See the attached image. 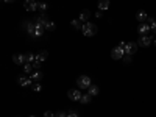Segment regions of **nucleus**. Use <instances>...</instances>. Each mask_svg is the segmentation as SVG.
Instances as JSON below:
<instances>
[{"mask_svg": "<svg viewBox=\"0 0 156 117\" xmlns=\"http://www.w3.org/2000/svg\"><path fill=\"white\" fill-rule=\"evenodd\" d=\"M30 76H31V80H33V81H39V80H41V78H42V72H39V70H34V72H33V73H31Z\"/></svg>", "mask_w": 156, "mask_h": 117, "instance_id": "obj_18", "label": "nucleus"}, {"mask_svg": "<svg viewBox=\"0 0 156 117\" xmlns=\"http://www.w3.org/2000/svg\"><path fill=\"white\" fill-rule=\"evenodd\" d=\"M31 89L34 90V92H39V90H41V89H42V86H41V84H39L37 81H34V83L31 84Z\"/></svg>", "mask_w": 156, "mask_h": 117, "instance_id": "obj_22", "label": "nucleus"}, {"mask_svg": "<svg viewBox=\"0 0 156 117\" xmlns=\"http://www.w3.org/2000/svg\"><path fill=\"white\" fill-rule=\"evenodd\" d=\"M89 16H90V12H89L87 9H84V11H81V12H80V17H78V19H80V20L84 23V22H87V20H89Z\"/></svg>", "mask_w": 156, "mask_h": 117, "instance_id": "obj_15", "label": "nucleus"}, {"mask_svg": "<svg viewBox=\"0 0 156 117\" xmlns=\"http://www.w3.org/2000/svg\"><path fill=\"white\" fill-rule=\"evenodd\" d=\"M23 8L27 11H36V9H39V2H36V0H25Z\"/></svg>", "mask_w": 156, "mask_h": 117, "instance_id": "obj_4", "label": "nucleus"}, {"mask_svg": "<svg viewBox=\"0 0 156 117\" xmlns=\"http://www.w3.org/2000/svg\"><path fill=\"white\" fill-rule=\"evenodd\" d=\"M136 19H137V22H140V23H144L145 20H148V16H147V12H145V11H140V12H137V16H136Z\"/></svg>", "mask_w": 156, "mask_h": 117, "instance_id": "obj_12", "label": "nucleus"}, {"mask_svg": "<svg viewBox=\"0 0 156 117\" xmlns=\"http://www.w3.org/2000/svg\"><path fill=\"white\" fill-rule=\"evenodd\" d=\"M34 61H36V56L33 53H27V62H31L33 64Z\"/></svg>", "mask_w": 156, "mask_h": 117, "instance_id": "obj_24", "label": "nucleus"}, {"mask_svg": "<svg viewBox=\"0 0 156 117\" xmlns=\"http://www.w3.org/2000/svg\"><path fill=\"white\" fill-rule=\"evenodd\" d=\"M17 83H19L22 87H27V86H31L34 81L31 80V76H19V78H17Z\"/></svg>", "mask_w": 156, "mask_h": 117, "instance_id": "obj_8", "label": "nucleus"}, {"mask_svg": "<svg viewBox=\"0 0 156 117\" xmlns=\"http://www.w3.org/2000/svg\"><path fill=\"white\" fill-rule=\"evenodd\" d=\"M87 92H89L90 95H92V97L98 95V92H100V90H98V86H97V84H90V86H89V89H87Z\"/></svg>", "mask_w": 156, "mask_h": 117, "instance_id": "obj_14", "label": "nucleus"}, {"mask_svg": "<svg viewBox=\"0 0 156 117\" xmlns=\"http://www.w3.org/2000/svg\"><path fill=\"white\" fill-rule=\"evenodd\" d=\"M76 84H78V89H89V86L92 84V81H90V78L87 75H81V76H78Z\"/></svg>", "mask_w": 156, "mask_h": 117, "instance_id": "obj_2", "label": "nucleus"}, {"mask_svg": "<svg viewBox=\"0 0 156 117\" xmlns=\"http://www.w3.org/2000/svg\"><path fill=\"white\" fill-rule=\"evenodd\" d=\"M3 2H6V3H11V2H14V0H3Z\"/></svg>", "mask_w": 156, "mask_h": 117, "instance_id": "obj_32", "label": "nucleus"}, {"mask_svg": "<svg viewBox=\"0 0 156 117\" xmlns=\"http://www.w3.org/2000/svg\"><path fill=\"white\" fill-rule=\"evenodd\" d=\"M125 55H126V53H125V48H122L120 45L114 47V48H112V51H111V56H112V59H122Z\"/></svg>", "mask_w": 156, "mask_h": 117, "instance_id": "obj_3", "label": "nucleus"}, {"mask_svg": "<svg viewBox=\"0 0 156 117\" xmlns=\"http://www.w3.org/2000/svg\"><path fill=\"white\" fill-rule=\"evenodd\" d=\"M95 17H98V19L101 17V11H98V12H95Z\"/></svg>", "mask_w": 156, "mask_h": 117, "instance_id": "obj_31", "label": "nucleus"}, {"mask_svg": "<svg viewBox=\"0 0 156 117\" xmlns=\"http://www.w3.org/2000/svg\"><path fill=\"white\" fill-rule=\"evenodd\" d=\"M67 117H80L76 112H73V111H70V112H67Z\"/></svg>", "mask_w": 156, "mask_h": 117, "instance_id": "obj_30", "label": "nucleus"}, {"mask_svg": "<svg viewBox=\"0 0 156 117\" xmlns=\"http://www.w3.org/2000/svg\"><path fill=\"white\" fill-rule=\"evenodd\" d=\"M153 42V37L151 36H148V34H145V36H140L139 37V45L140 47H150V44Z\"/></svg>", "mask_w": 156, "mask_h": 117, "instance_id": "obj_7", "label": "nucleus"}, {"mask_svg": "<svg viewBox=\"0 0 156 117\" xmlns=\"http://www.w3.org/2000/svg\"><path fill=\"white\" fill-rule=\"evenodd\" d=\"M30 117H34V115H30Z\"/></svg>", "mask_w": 156, "mask_h": 117, "instance_id": "obj_34", "label": "nucleus"}, {"mask_svg": "<svg viewBox=\"0 0 156 117\" xmlns=\"http://www.w3.org/2000/svg\"><path fill=\"white\" fill-rule=\"evenodd\" d=\"M12 61H14V64H19V66L27 64V55H14L12 56Z\"/></svg>", "mask_w": 156, "mask_h": 117, "instance_id": "obj_10", "label": "nucleus"}, {"mask_svg": "<svg viewBox=\"0 0 156 117\" xmlns=\"http://www.w3.org/2000/svg\"><path fill=\"white\" fill-rule=\"evenodd\" d=\"M44 117H55V112H51V111H45Z\"/></svg>", "mask_w": 156, "mask_h": 117, "instance_id": "obj_27", "label": "nucleus"}, {"mask_svg": "<svg viewBox=\"0 0 156 117\" xmlns=\"http://www.w3.org/2000/svg\"><path fill=\"white\" fill-rule=\"evenodd\" d=\"M23 72H25V73H28V75H31V73L34 72V67H33V64H31V62H27V64H23Z\"/></svg>", "mask_w": 156, "mask_h": 117, "instance_id": "obj_17", "label": "nucleus"}, {"mask_svg": "<svg viewBox=\"0 0 156 117\" xmlns=\"http://www.w3.org/2000/svg\"><path fill=\"white\" fill-rule=\"evenodd\" d=\"M81 90L80 89H70L69 92H67V97L70 98V100H73V101H80V98H81Z\"/></svg>", "mask_w": 156, "mask_h": 117, "instance_id": "obj_5", "label": "nucleus"}, {"mask_svg": "<svg viewBox=\"0 0 156 117\" xmlns=\"http://www.w3.org/2000/svg\"><path fill=\"white\" fill-rule=\"evenodd\" d=\"M47 56H48V55H47V51H39V53L36 55V61L42 64V62L47 59Z\"/></svg>", "mask_w": 156, "mask_h": 117, "instance_id": "obj_16", "label": "nucleus"}, {"mask_svg": "<svg viewBox=\"0 0 156 117\" xmlns=\"http://www.w3.org/2000/svg\"><path fill=\"white\" fill-rule=\"evenodd\" d=\"M122 59H123L125 62H129V61H131V55H125V56H123Z\"/></svg>", "mask_w": 156, "mask_h": 117, "instance_id": "obj_28", "label": "nucleus"}, {"mask_svg": "<svg viewBox=\"0 0 156 117\" xmlns=\"http://www.w3.org/2000/svg\"><path fill=\"white\" fill-rule=\"evenodd\" d=\"M33 67H34V70H37L39 67H41V62H37V61H34V62H33Z\"/></svg>", "mask_w": 156, "mask_h": 117, "instance_id": "obj_29", "label": "nucleus"}, {"mask_svg": "<svg viewBox=\"0 0 156 117\" xmlns=\"http://www.w3.org/2000/svg\"><path fill=\"white\" fill-rule=\"evenodd\" d=\"M55 117H67V112H62V111H58L55 114Z\"/></svg>", "mask_w": 156, "mask_h": 117, "instance_id": "obj_25", "label": "nucleus"}, {"mask_svg": "<svg viewBox=\"0 0 156 117\" xmlns=\"http://www.w3.org/2000/svg\"><path fill=\"white\" fill-rule=\"evenodd\" d=\"M72 27H73L75 30H81V28H83V23H81L80 19H75V20H72Z\"/></svg>", "mask_w": 156, "mask_h": 117, "instance_id": "obj_20", "label": "nucleus"}, {"mask_svg": "<svg viewBox=\"0 0 156 117\" xmlns=\"http://www.w3.org/2000/svg\"><path fill=\"white\" fill-rule=\"evenodd\" d=\"M137 31H139V34H140V36H145V34H148V33L151 31L150 23H147V22H144V23H139Z\"/></svg>", "mask_w": 156, "mask_h": 117, "instance_id": "obj_6", "label": "nucleus"}, {"mask_svg": "<svg viewBox=\"0 0 156 117\" xmlns=\"http://www.w3.org/2000/svg\"><path fill=\"white\" fill-rule=\"evenodd\" d=\"M150 27H151V31L156 34V20H153V22L150 23Z\"/></svg>", "mask_w": 156, "mask_h": 117, "instance_id": "obj_26", "label": "nucleus"}, {"mask_svg": "<svg viewBox=\"0 0 156 117\" xmlns=\"http://www.w3.org/2000/svg\"><path fill=\"white\" fill-rule=\"evenodd\" d=\"M44 28H45L47 31H53V30H55V23L51 22V20H47V22H45V27H44Z\"/></svg>", "mask_w": 156, "mask_h": 117, "instance_id": "obj_21", "label": "nucleus"}, {"mask_svg": "<svg viewBox=\"0 0 156 117\" xmlns=\"http://www.w3.org/2000/svg\"><path fill=\"white\" fill-rule=\"evenodd\" d=\"M153 42H154V45H156V39H153Z\"/></svg>", "mask_w": 156, "mask_h": 117, "instance_id": "obj_33", "label": "nucleus"}, {"mask_svg": "<svg viewBox=\"0 0 156 117\" xmlns=\"http://www.w3.org/2000/svg\"><path fill=\"white\" fill-rule=\"evenodd\" d=\"M44 31H45V28H42V27H39V25H36V28H34L31 37H41V36L44 34Z\"/></svg>", "mask_w": 156, "mask_h": 117, "instance_id": "obj_13", "label": "nucleus"}, {"mask_svg": "<svg viewBox=\"0 0 156 117\" xmlns=\"http://www.w3.org/2000/svg\"><path fill=\"white\" fill-rule=\"evenodd\" d=\"M81 31H83V34H84V36H87V37L95 36V34H97V25H95V23H92V22H84V23H83Z\"/></svg>", "mask_w": 156, "mask_h": 117, "instance_id": "obj_1", "label": "nucleus"}, {"mask_svg": "<svg viewBox=\"0 0 156 117\" xmlns=\"http://www.w3.org/2000/svg\"><path fill=\"white\" fill-rule=\"evenodd\" d=\"M136 50H137V44L136 42H126V45H125V53L126 55H134Z\"/></svg>", "mask_w": 156, "mask_h": 117, "instance_id": "obj_9", "label": "nucleus"}, {"mask_svg": "<svg viewBox=\"0 0 156 117\" xmlns=\"http://www.w3.org/2000/svg\"><path fill=\"white\" fill-rule=\"evenodd\" d=\"M48 9V5L45 2H39V11H47Z\"/></svg>", "mask_w": 156, "mask_h": 117, "instance_id": "obj_23", "label": "nucleus"}, {"mask_svg": "<svg viewBox=\"0 0 156 117\" xmlns=\"http://www.w3.org/2000/svg\"><path fill=\"white\" fill-rule=\"evenodd\" d=\"M98 9L103 12V11H106L109 9V0H98Z\"/></svg>", "mask_w": 156, "mask_h": 117, "instance_id": "obj_11", "label": "nucleus"}, {"mask_svg": "<svg viewBox=\"0 0 156 117\" xmlns=\"http://www.w3.org/2000/svg\"><path fill=\"white\" fill-rule=\"evenodd\" d=\"M90 100H92V95H90V94L87 92V94H83V95H81V98H80V103H83V105H84V103H89Z\"/></svg>", "mask_w": 156, "mask_h": 117, "instance_id": "obj_19", "label": "nucleus"}]
</instances>
